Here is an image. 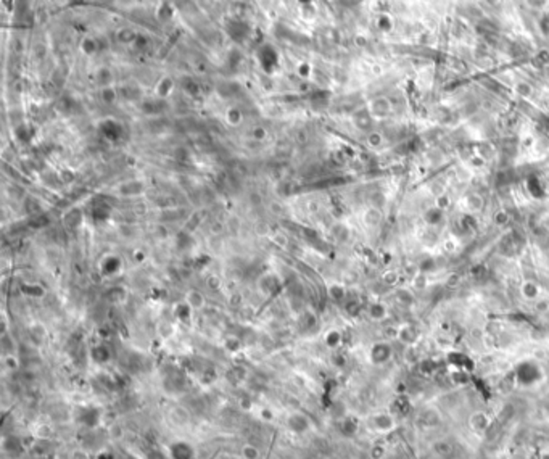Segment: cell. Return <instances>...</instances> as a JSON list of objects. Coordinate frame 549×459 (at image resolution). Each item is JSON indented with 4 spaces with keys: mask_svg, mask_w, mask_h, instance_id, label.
I'll list each match as a JSON object with an SVG mask.
<instances>
[{
    "mask_svg": "<svg viewBox=\"0 0 549 459\" xmlns=\"http://www.w3.org/2000/svg\"><path fill=\"white\" fill-rule=\"evenodd\" d=\"M166 451H168L169 459H196V448L194 446V443L184 438L171 442Z\"/></svg>",
    "mask_w": 549,
    "mask_h": 459,
    "instance_id": "obj_1",
    "label": "cell"
},
{
    "mask_svg": "<svg viewBox=\"0 0 549 459\" xmlns=\"http://www.w3.org/2000/svg\"><path fill=\"white\" fill-rule=\"evenodd\" d=\"M256 60L266 73H273L279 65V52L275 50L274 45L263 44L259 45L258 52H256Z\"/></svg>",
    "mask_w": 549,
    "mask_h": 459,
    "instance_id": "obj_2",
    "label": "cell"
},
{
    "mask_svg": "<svg viewBox=\"0 0 549 459\" xmlns=\"http://www.w3.org/2000/svg\"><path fill=\"white\" fill-rule=\"evenodd\" d=\"M516 376H517L518 383H522V385H525V387L533 385V383H536L543 377L540 366L533 361L522 362V364L517 367Z\"/></svg>",
    "mask_w": 549,
    "mask_h": 459,
    "instance_id": "obj_3",
    "label": "cell"
},
{
    "mask_svg": "<svg viewBox=\"0 0 549 459\" xmlns=\"http://www.w3.org/2000/svg\"><path fill=\"white\" fill-rule=\"evenodd\" d=\"M285 427L287 430L293 433V435H305V433H308L311 430V419L306 414H303V412L295 411L287 416Z\"/></svg>",
    "mask_w": 549,
    "mask_h": 459,
    "instance_id": "obj_4",
    "label": "cell"
},
{
    "mask_svg": "<svg viewBox=\"0 0 549 459\" xmlns=\"http://www.w3.org/2000/svg\"><path fill=\"white\" fill-rule=\"evenodd\" d=\"M226 33H227V36L234 40L237 44H242L245 42L246 39L250 36V24L243 21V19H237V18H232L229 19L227 23H226Z\"/></svg>",
    "mask_w": 549,
    "mask_h": 459,
    "instance_id": "obj_5",
    "label": "cell"
},
{
    "mask_svg": "<svg viewBox=\"0 0 549 459\" xmlns=\"http://www.w3.org/2000/svg\"><path fill=\"white\" fill-rule=\"evenodd\" d=\"M391 346L388 344H385V342H379V344H375L374 346L371 348V353H369V358L371 361L374 362V364L380 366V364H385V362L390 361L391 358Z\"/></svg>",
    "mask_w": 549,
    "mask_h": 459,
    "instance_id": "obj_6",
    "label": "cell"
},
{
    "mask_svg": "<svg viewBox=\"0 0 549 459\" xmlns=\"http://www.w3.org/2000/svg\"><path fill=\"white\" fill-rule=\"evenodd\" d=\"M76 422L89 428L97 427L100 424V411L95 408H81L76 414Z\"/></svg>",
    "mask_w": 549,
    "mask_h": 459,
    "instance_id": "obj_7",
    "label": "cell"
},
{
    "mask_svg": "<svg viewBox=\"0 0 549 459\" xmlns=\"http://www.w3.org/2000/svg\"><path fill=\"white\" fill-rule=\"evenodd\" d=\"M372 427L375 428L377 432H390L393 427H395V417L391 414H387V412H380V414L372 416Z\"/></svg>",
    "mask_w": 549,
    "mask_h": 459,
    "instance_id": "obj_8",
    "label": "cell"
},
{
    "mask_svg": "<svg viewBox=\"0 0 549 459\" xmlns=\"http://www.w3.org/2000/svg\"><path fill=\"white\" fill-rule=\"evenodd\" d=\"M184 301L190 308H192L194 311H198V310H201V308H205V305H206L205 295L201 294V292H198V290H190L189 294L185 295V300Z\"/></svg>",
    "mask_w": 549,
    "mask_h": 459,
    "instance_id": "obj_9",
    "label": "cell"
},
{
    "mask_svg": "<svg viewBox=\"0 0 549 459\" xmlns=\"http://www.w3.org/2000/svg\"><path fill=\"white\" fill-rule=\"evenodd\" d=\"M173 90H174V81L168 76H164L158 81L157 87H155V94H157L158 98H166L169 97Z\"/></svg>",
    "mask_w": 549,
    "mask_h": 459,
    "instance_id": "obj_10",
    "label": "cell"
},
{
    "mask_svg": "<svg viewBox=\"0 0 549 459\" xmlns=\"http://www.w3.org/2000/svg\"><path fill=\"white\" fill-rule=\"evenodd\" d=\"M445 218V213H443V208L440 206H432L424 213V221L429 226H438Z\"/></svg>",
    "mask_w": 549,
    "mask_h": 459,
    "instance_id": "obj_11",
    "label": "cell"
},
{
    "mask_svg": "<svg viewBox=\"0 0 549 459\" xmlns=\"http://www.w3.org/2000/svg\"><path fill=\"white\" fill-rule=\"evenodd\" d=\"M90 356H92V360L95 362H98V364H103V362H107L110 358H112V353L107 346L103 345H97L92 348V351H90Z\"/></svg>",
    "mask_w": 549,
    "mask_h": 459,
    "instance_id": "obj_12",
    "label": "cell"
},
{
    "mask_svg": "<svg viewBox=\"0 0 549 459\" xmlns=\"http://www.w3.org/2000/svg\"><path fill=\"white\" fill-rule=\"evenodd\" d=\"M169 419L173 421L176 426H185V424H189L190 416L184 408H173L169 412Z\"/></svg>",
    "mask_w": 549,
    "mask_h": 459,
    "instance_id": "obj_13",
    "label": "cell"
},
{
    "mask_svg": "<svg viewBox=\"0 0 549 459\" xmlns=\"http://www.w3.org/2000/svg\"><path fill=\"white\" fill-rule=\"evenodd\" d=\"M102 132L107 135L108 139H118L121 134V126L113 119H107L102 124Z\"/></svg>",
    "mask_w": 549,
    "mask_h": 459,
    "instance_id": "obj_14",
    "label": "cell"
},
{
    "mask_svg": "<svg viewBox=\"0 0 549 459\" xmlns=\"http://www.w3.org/2000/svg\"><path fill=\"white\" fill-rule=\"evenodd\" d=\"M520 294H522L523 298L535 300L538 296V294H540V289H538V285L533 280H527V282H523L522 287H520Z\"/></svg>",
    "mask_w": 549,
    "mask_h": 459,
    "instance_id": "obj_15",
    "label": "cell"
},
{
    "mask_svg": "<svg viewBox=\"0 0 549 459\" xmlns=\"http://www.w3.org/2000/svg\"><path fill=\"white\" fill-rule=\"evenodd\" d=\"M367 312H369L371 319L382 321L387 317V306L384 303H372L369 306V310H367Z\"/></svg>",
    "mask_w": 549,
    "mask_h": 459,
    "instance_id": "obj_16",
    "label": "cell"
},
{
    "mask_svg": "<svg viewBox=\"0 0 549 459\" xmlns=\"http://www.w3.org/2000/svg\"><path fill=\"white\" fill-rule=\"evenodd\" d=\"M240 455L243 459H259L261 458V451L256 445H251V443H245L240 450Z\"/></svg>",
    "mask_w": 549,
    "mask_h": 459,
    "instance_id": "obj_17",
    "label": "cell"
},
{
    "mask_svg": "<svg viewBox=\"0 0 549 459\" xmlns=\"http://www.w3.org/2000/svg\"><path fill=\"white\" fill-rule=\"evenodd\" d=\"M470 426L475 432H482L488 427V419L483 412H477L470 417Z\"/></svg>",
    "mask_w": 549,
    "mask_h": 459,
    "instance_id": "obj_18",
    "label": "cell"
},
{
    "mask_svg": "<svg viewBox=\"0 0 549 459\" xmlns=\"http://www.w3.org/2000/svg\"><path fill=\"white\" fill-rule=\"evenodd\" d=\"M398 337H400V340L404 342V344H412V342H416L417 339V330L412 326H404L400 330Z\"/></svg>",
    "mask_w": 549,
    "mask_h": 459,
    "instance_id": "obj_19",
    "label": "cell"
},
{
    "mask_svg": "<svg viewBox=\"0 0 549 459\" xmlns=\"http://www.w3.org/2000/svg\"><path fill=\"white\" fill-rule=\"evenodd\" d=\"M192 312H194V310L187 303H185V301L179 303L178 306H176V310H174V314H176V317H178L179 321H189L190 316H192Z\"/></svg>",
    "mask_w": 549,
    "mask_h": 459,
    "instance_id": "obj_20",
    "label": "cell"
},
{
    "mask_svg": "<svg viewBox=\"0 0 549 459\" xmlns=\"http://www.w3.org/2000/svg\"><path fill=\"white\" fill-rule=\"evenodd\" d=\"M528 192L533 195V197H543L545 195V185L540 182V179L538 178H530L528 179V185H527Z\"/></svg>",
    "mask_w": 549,
    "mask_h": 459,
    "instance_id": "obj_21",
    "label": "cell"
},
{
    "mask_svg": "<svg viewBox=\"0 0 549 459\" xmlns=\"http://www.w3.org/2000/svg\"><path fill=\"white\" fill-rule=\"evenodd\" d=\"M324 342H325V345L329 346V348H337V346H340V344H341V334H340L339 330L332 329V330H329V332H327V334H325Z\"/></svg>",
    "mask_w": 549,
    "mask_h": 459,
    "instance_id": "obj_22",
    "label": "cell"
},
{
    "mask_svg": "<svg viewBox=\"0 0 549 459\" xmlns=\"http://www.w3.org/2000/svg\"><path fill=\"white\" fill-rule=\"evenodd\" d=\"M364 221H366V224H367V226H371V228H375V226H379V224H380V221H382V214H380V211L377 210V208H371V210H367V213H366V218H364Z\"/></svg>",
    "mask_w": 549,
    "mask_h": 459,
    "instance_id": "obj_23",
    "label": "cell"
},
{
    "mask_svg": "<svg viewBox=\"0 0 549 459\" xmlns=\"http://www.w3.org/2000/svg\"><path fill=\"white\" fill-rule=\"evenodd\" d=\"M467 206H469V210H470V211H478V210H482V206H483V198H482V195H478V194H470V195H467Z\"/></svg>",
    "mask_w": 549,
    "mask_h": 459,
    "instance_id": "obj_24",
    "label": "cell"
},
{
    "mask_svg": "<svg viewBox=\"0 0 549 459\" xmlns=\"http://www.w3.org/2000/svg\"><path fill=\"white\" fill-rule=\"evenodd\" d=\"M2 362H3L5 369H8V371H16V369H18V366H19L18 358H16V356H13V353H8V355H3Z\"/></svg>",
    "mask_w": 549,
    "mask_h": 459,
    "instance_id": "obj_25",
    "label": "cell"
},
{
    "mask_svg": "<svg viewBox=\"0 0 549 459\" xmlns=\"http://www.w3.org/2000/svg\"><path fill=\"white\" fill-rule=\"evenodd\" d=\"M81 50H82L85 55H94L97 52V42H95L92 37H85L82 40V44H81Z\"/></svg>",
    "mask_w": 549,
    "mask_h": 459,
    "instance_id": "obj_26",
    "label": "cell"
},
{
    "mask_svg": "<svg viewBox=\"0 0 549 459\" xmlns=\"http://www.w3.org/2000/svg\"><path fill=\"white\" fill-rule=\"evenodd\" d=\"M226 119H227L229 124L237 126V124H240V121H242V113L237 108H229L227 113H226Z\"/></svg>",
    "mask_w": 549,
    "mask_h": 459,
    "instance_id": "obj_27",
    "label": "cell"
},
{
    "mask_svg": "<svg viewBox=\"0 0 549 459\" xmlns=\"http://www.w3.org/2000/svg\"><path fill=\"white\" fill-rule=\"evenodd\" d=\"M356 428H357L356 422H355V421H351V419H345L343 424H341V432H343L345 435H348V437L355 435V433H356Z\"/></svg>",
    "mask_w": 549,
    "mask_h": 459,
    "instance_id": "obj_28",
    "label": "cell"
},
{
    "mask_svg": "<svg viewBox=\"0 0 549 459\" xmlns=\"http://www.w3.org/2000/svg\"><path fill=\"white\" fill-rule=\"evenodd\" d=\"M329 295L332 296L334 300H341L345 296V289L339 284H334L329 287Z\"/></svg>",
    "mask_w": 549,
    "mask_h": 459,
    "instance_id": "obj_29",
    "label": "cell"
},
{
    "mask_svg": "<svg viewBox=\"0 0 549 459\" xmlns=\"http://www.w3.org/2000/svg\"><path fill=\"white\" fill-rule=\"evenodd\" d=\"M433 269H435V261H433L432 258H427L420 263V271L422 272H430Z\"/></svg>",
    "mask_w": 549,
    "mask_h": 459,
    "instance_id": "obj_30",
    "label": "cell"
},
{
    "mask_svg": "<svg viewBox=\"0 0 549 459\" xmlns=\"http://www.w3.org/2000/svg\"><path fill=\"white\" fill-rule=\"evenodd\" d=\"M259 416H261V419L266 421V422H271L274 419V412L271 411L269 408H263V410L259 411Z\"/></svg>",
    "mask_w": 549,
    "mask_h": 459,
    "instance_id": "obj_31",
    "label": "cell"
},
{
    "mask_svg": "<svg viewBox=\"0 0 549 459\" xmlns=\"http://www.w3.org/2000/svg\"><path fill=\"white\" fill-rule=\"evenodd\" d=\"M495 223L506 224L507 223V213H504V211H500V213H496L495 214Z\"/></svg>",
    "mask_w": 549,
    "mask_h": 459,
    "instance_id": "obj_32",
    "label": "cell"
},
{
    "mask_svg": "<svg viewBox=\"0 0 549 459\" xmlns=\"http://www.w3.org/2000/svg\"><path fill=\"white\" fill-rule=\"evenodd\" d=\"M396 272H393V271H388L387 272V274L384 276V282L385 284H395V280H396Z\"/></svg>",
    "mask_w": 549,
    "mask_h": 459,
    "instance_id": "obj_33",
    "label": "cell"
}]
</instances>
